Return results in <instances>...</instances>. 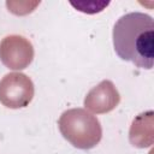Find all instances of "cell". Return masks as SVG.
<instances>
[{
    "instance_id": "cell-2",
    "label": "cell",
    "mask_w": 154,
    "mask_h": 154,
    "mask_svg": "<svg viewBox=\"0 0 154 154\" xmlns=\"http://www.w3.org/2000/svg\"><path fill=\"white\" fill-rule=\"evenodd\" d=\"M58 125L63 137L78 149H91L102 137L99 119L84 108L65 111L60 116Z\"/></svg>"
},
{
    "instance_id": "cell-1",
    "label": "cell",
    "mask_w": 154,
    "mask_h": 154,
    "mask_svg": "<svg viewBox=\"0 0 154 154\" xmlns=\"http://www.w3.org/2000/svg\"><path fill=\"white\" fill-rule=\"evenodd\" d=\"M113 46L120 59L150 70L154 63V22L142 12L122 16L113 28Z\"/></svg>"
},
{
    "instance_id": "cell-5",
    "label": "cell",
    "mask_w": 154,
    "mask_h": 154,
    "mask_svg": "<svg viewBox=\"0 0 154 154\" xmlns=\"http://www.w3.org/2000/svg\"><path fill=\"white\" fill-rule=\"evenodd\" d=\"M120 101L119 91L116 85L105 79L94 87L84 99V106L93 113L102 114L113 111Z\"/></svg>"
},
{
    "instance_id": "cell-4",
    "label": "cell",
    "mask_w": 154,
    "mask_h": 154,
    "mask_svg": "<svg viewBox=\"0 0 154 154\" xmlns=\"http://www.w3.org/2000/svg\"><path fill=\"white\" fill-rule=\"evenodd\" d=\"M34 59L31 42L20 35H10L0 42V60L11 70H23Z\"/></svg>"
},
{
    "instance_id": "cell-3",
    "label": "cell",
    "mask_w": 154,
    "mask_h": 154,
    "mask_svg": "<svg viewBox=\"0 0 154 154\" xmlns=\"http://www.w3.org/2000/svg\"><path fill=\"white\" fill-rule=\"evenodd\" d=\"M34 97V83L24 73L11 72L0 81V102L8 108L26 107Z\"/></svg>"
},
{
    "instance_id": "cell-6",
    "label": "cell",
    "mask_w": 154,
    "mask_h": 154,
    "mask_svg": "<svg viewBox=\"0 0 154 154\" xmlns=\"http://www.w3.org/2000/svg\"><path fill=\"white\" fill-rule=\"evenodd\" d=\"M130 143L138 148H146L153 144V112L148 111L137 116L129 132Z\"/></svg>"
}]
</instances>
